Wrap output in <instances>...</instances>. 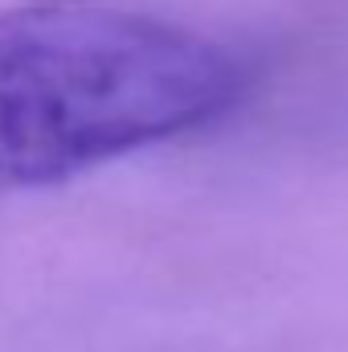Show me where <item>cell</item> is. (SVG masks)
I'll list each match as a JSON object with an SVG mask.
<instances>
[{
    "instance_id": "cell-1",
    "label": "cell",
    "mask_w": 348,
    "mask_h": 352,
    "mask_svg": "<svg viewBox=\"0 0 348 352\" xmlns=\"http://www.w3.org/2000/svg\"><path fill=\"white\" fill-rule=\"evenodd\" d=\"M246 66L119 0L0 8V184H50L221 119Z\"/></svg>"
}]
</instances>
